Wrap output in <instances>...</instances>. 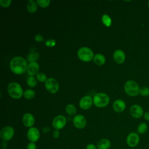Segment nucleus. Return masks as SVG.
<instances>
[{"label": "nucleus", "mask_w": 149, "mask_h": 149, "mask_svg": "<svg viewBox=\"0 0 149 149\" xmlns=\"http://www.w3.org/2000/svg\"><path fill=\"white\" fill-rule=\"evenodd\" d=\"M36 2L40 7L45 8L49 5L50 1L49 0H37Z\"/></svg>", "instance_id": "28"}, {"label": "nucleus", "mask_w": 149, "mask_h": 149, "mask_svg": "<svg viewBox=\"0 0 149 149\" xmlns=\"http://www.w3.org/2000/svg\"><path fill=\"white\" fill-rule=\"evenodd\" d=\"M27 9L30 13H34L37 9V2L34 1H29L27 4Z\"/></svg>", "instance_id": "20"}, {"label": "nucleus", "mask_w": 149, "mask_h": 149, "mask_svg": "<svg viewBox=\"0 0 149 149\" xmlns=\"http://www.w3.org/2000/svg\"><path fill=\"white\" fill-rule=\"evenodd\" d=\"M79 58L83 62H89L94 58V53L93 51L88 47H81L77 52Z\"/></svg>", "instance_id": "5"}, {"label": "nucleus", "mask_w": 149, "mask_h": 149, "mask_svg": "<svg viewBox=\"0 0 149 149\" xmlns=\"http://www.w3.org/2000/svg\"><path fill=\"white\" fill-rule=\"evenodd\" d=\"M35 40L36 41L41 42L43 40V37L40 34H37L35 36Z\"/></svg>", "instance_id": "34"}, {"label": "nucleus", "mask_w": 149, "mask_h": 149, "mask_svg": "<svg viewBox=\"0 0 149 149\" xmlns=\"http://www.w3.org/2000/svg\"><path fill=\"white\" fill-rule=\"evenodd\" d=\"M40 132L37 128L35 127H31L28 130L27 136L30 142L35 143L40 138Z\"/></svg>", "instance_id": "10"}, {"label": "nucleus", "mask_w": 149, "mask_h": 149, "mask_svg": "<svg viewBox=\"0 0 149 149\" xmlns=\"http://www.w3.org/2000/svg\"><path fill=\"white\" fill-rule=\"evenodd\" d=\"M143 116H144V118L145 120H147V121H149V111H147V112H146L144 115H143Z\"/></svg>", "instance_id": "37"}, {"label": "nucleus", "mask_w": 149, "mask_h": 149, "mask_svg": "<svg viewBox=\"0 0 149 149\" xmlns=\"http://www.w3.org/2000/svg\"><path fill=\"white\" fill-rule=\"evenodd\" d=\"M45 87L47 90L52 94L56 93L59 89V83L54 78H48L45 82Z\"/></svg>", "instance_id": "6"}, {"label": "nucleus", "mask_w": 149, "mask_h": 149, "mask_svg": "<svg viewBox=\"0 0 149 149\" xmlns=\"http://www.w3.org/2000/svg\"><path fill=\"white\" fill-rule=\"evenodd\" d=\"M39 69V64L37 62H30L27 66V72L30 76H33L38 73Z\"/></svg>", "instance_id": "14"}, {"label": "nucleus", "mask_w": 149, "mask_h": 149, "mask_svg": "<svg viewBox=\"0 0 149 149\" xmlns=\"http://www.w3.org/2000/svg\"><path fill=\"white\" fill-rule=\"evenodd\" d=\"M112 107L115 112L120 113L125 110L126 108V104L125 101L122 100H116L113 102Z\"/></svg>", "instance_id": "16"}, {"label": "nucleus", "mask_w": 149, "mask_h": 149, "mask_svg": "<svg viewBox=\"0 0 149 149\" xmlns=\"http://www.w3.org/2000/svg\"><path fill=\"white\" fill-rule=\"evenodd\" d=\"M9 95L13 98L19 99L23 95V90L19 84L16 82H12L8 86Z\"/></svg>", "instance_id": "2"}, {"label": "nucleus", "mask_w": 149, "mask_h": 149, "mask_svg": "<svg viewBox=\"0 0 149 149\" xmlns=\"http://www.w3.org/2000/svg\"><path fill=\"white\" fill-rule=\"evenodd\" d=\"M140 141V137L139 134L135 132L130 133L126 137V143L130 147H136Z\"/></svg>", "instance_id": "8"}, {"label": "nucleus", "mask_w": 149, "mask_h": 149, "mask_svg": "<svg viewBox=\"0 0 149 149\" xmlns=\"http://www.w3.org/2000/svg\"><path fill=\"white\" fill-rule=\"evenodd\" d=\"M38 58V53L36 51H32L28 55H27V61L30 62H36Z\"/></svg>", "instance_id": "23"}, {"label": "nucleus", "mask_w": 149, "mask_h": 149, "mask_svg": "<svg viewBox=\"0 0 149 149\" xmlns=\"http://www.w3.org/2000/svg\"><path fill=\"white\" fill-rule=\"evenodd\" d=\"M139 94L144 97L149 95V88L147 87H143L140 88Z\"/></svg>", "instance_id": "27"}, {"label": "nucleus", "mask_w": 149, "mask_h": 149, "mask_svg": "<svg viewBox=\"0 0 149 149\" xmlns=\"http://www.w3.org/2000/svg\"><path fill=\"white\" fill-rule=\"evenodd\" d=\"M23 95L26 99H33L35 96V92L31 89H28L24 91Z\"/></svg>", "instance_id": "24"}, {"label": "nucleus", "mask_w": 149, "mask_h": 149, "mask_svg": "<svg viewBox=\"0 0 149 149\" xmlns=\"http://www.w3.org/2000/svg\"><path fill=\"white\" fill-rule=\"evenodd\" d=\"M60 133L59 132V130L57 129H55L53 132H52V136L54 139H58L59 137Z\"/></svg>", "instance_id": "33"}, {"label": "nucleus", "mask_w": 149, "mask_h": 149, "mask_svg": "<svg viewBox=\"0 0 149 149\" xmlns=\"http://www.w3.org/2000/svg\"><path fill=\"white\" fill-rule=\"evenodd\" d=\"M37 146L35 143L30 142L27 146V149H36Z\"/></svg>", "instance_id": "32"}, {"label": "nucleus", "mask_w": 149, "mask_h": 149, "mask_svg": "<svg viewBox=\"0 0 149 149\" xmlns=\"http://www.w3.org/2000/svg\"><path fill=\"white\" fill-rule=\"evenodd\" d=\"M111 141L107 139H101L97 144L98 149H109L111 147Z\"/></svg>", "instance_id": "18"}, {"label": "nucleus", "mask_w": 149, "mask_h": 149, "mask_svg": "<svg viewBox=\"0 0 149 149\" xmlns=\"http://www.w3.org/2000/svg\"><path fill=\"white\" fill-rule=\"evenodd\" d=\"M130 113L133 118H140L143 115V109L139 105L134 104L130 107Z\"/></svg>", "instance_id": "12"}, {"label": "nucleus", "mask_w": 149, "mask_h": 149, "mask_svg": "<svg viewBox=\"0 0 149 149\" xmlns=\"http://www.w3.org/2000/svg\"><path fill=\"white\" fill-rule=\"evenodd\" d=\"M56 44V41L54 39H48L45 42V45L48 47H53Z\"/></svg>", "instance_id": "30"}, {"label": "nucleus", "mask_w": 149, "mask_h": 149, "mask_svg": "<svg viewBox=\"0 0 149 149\" xmlns=\"http://www.w3.org/2000/svg\"><path fill=\"white\" fill-rule=\"evenodd\" d=\"M102 21L104 24L107 27L111 26V25L112 24V20H111V17L106 14H105L102 16Z\"/></svg>", "instance_id": "25"}, {"label": "nucleus", "mask_w": 149, "mask_h": 149, "mask_svg": "<svg viewBox=\"0 0 149 149\" xmlns=\"http://www.w3.org/2000/svg\"><path fill=\"white\" fill-rule=\"evenodd\" d=\"M93 61L96 65L100 66L104 64L105 62V58L103 55L101 54H97L94 56Z\"/></svg>", "instance_id": "19"}, {"label": "nucleus", "mask_w": 149, "mask_h": 149, "mask_svg": "<svg viewBox=\"0 0 149 149\" xmlns=\"http://www.w3.org/2000/svg\"><path fill=\"white\" fill-rule=\"evenodd\" d=\"M73 122L74 126L77 129H83L86 125V119L81 115H76L73 119Z\"/></svg>", "instance_id": "11"}, {"label": "nucleus", "mask_w": 149, "mask_h": 149, "mask_svg": "<svg viewBox=\"0 0 149 149\" xmlns=\"http://www.w3.org/2000/svg\"><path fill=\"white\" fill-rule=\"evenodd\" d=\"M66 112L70 115H74L76 113V108L73 104H68L65 108Z\"/></svg>", "instance_id": "22"}, {"label": "nucleus", "mask_w": 149, "mask_h": 149, "mask_svg": "<svg viewBox=\"0 0 149 149\" xmlns=\"http://www.w3.org/2000/svg\"><path fill=\"white\" fill-rule=\"evenodd\" d=\"M1 147L2 149H5L7 148L8 147V143L6 141H3L1 144Z\"/></svg>", "instance_id": "36"}, {"label": "nucleus", "mask_w": 149, "mask_h": 149, "mask_svg": "<svg viewBox=\"0 0 149 149\" xmlns=\"http://www.w3.org/2000/svg\"><path fill=\"white\" fill-rule=\"evenodd\" d=\"M113 59L118 63H122L125 60V52L120 50H116L113 53Z\"/></svg>", "instance_id": "17"}, {"label": "nucleus", "mask_w": 149, "mask_h": 149, "mask_svg": "<svg viewBox=\"0 0 149 149\" xmlns=\"http://www.w3.org/2000/svg\"><path fill=\"white\" fill-rule=\"evenodd\" d=\"M93 104V100L91 97L86 95L81 98L80 101L79 105L80 107L83 109H89Z\"/></svg>", "instance_id": "13"}, {"label": "nucleus", "mask_w": 149, "mask_h": 149, "mask_svg": "<svg viewBox=\"0 0 149 149\" xmlns=\"http://www.w3.org/2000/svg\"><path fill=\"white\" fill-rule=\"evenodd\" d=\"M66 123L65 116L59 115L55 117L52 120V126L55 129L59 130L62 129Z\"/></svg>", "instance_id": "9"}, {"label": "nucleus", "mask_w": 149, "mask_h": 149, "mask_svg": "<svg viewBox=\"0 0 149 149\" xmlns=\"http://www.w3.org/2000/svg\"><path fill=\"white\" fill-rule=\"evenodd\" d=\"M109 102V96L102 93H97L94 95L93 97V102L94 104L99 108H102L106 107Z\"/></svg>", "instance_id": "3"}, {"label": "nucleus", "mask_w": 149, "mask_h": 149, "mask_svg": "<svg viewBox=\"0 0 149 149\" xmlns=\"http://www.w3.org/2000/svg\"><path fill=\"white\" fill-rule=\"evenodd\" d=\"M27 84L30 87H35L37 84V80L33 76H29L27 79Z\"/></svg>", "instance_id": "26"}, {"label": "nucleus", "mask_w": 149, "mask_h": 149, "mask_svg": "<svg viewBox=\"0 0 149 149\" xmlns=\"http://www.w3.org/2000/svg\"><path fill=\"white\" fill-rule=\"evenodd\" d=\"M49 130H50V129H49V127H44L43 128V129H42V131H43V132H44V133H47V132H48Z\"/></svg>", "instance_id": "38"}, {"label": "nucleus", "mask_w": 149, "mask_h": 149, "mask_svg": "<svg viewBox=\"0 0 149 149\" xmlns=\"http://www.w3.org/2000/svg\"><path fill=\"white\" fill-rule=\"evenodd\" d=\"M27 61L21 56H15L10 62V68L12 72L16 74L24 73L27 68Z\"/></svg>", "instance_id": "1"}, {"label": "nucleus", "mask_w": 149, "mask_h": 149, "mask_svg": "<svg viewBox=\"0 0 149 149\" xmlns=\"http://www.w3.org/2000/svg\"><path fill=\"white\" fill-rule=\"evenodd\" d=\"M124 89L125 93L130 96H136L139 94V86L133 80H129L125 84Z\"/></svg>", "instance_id": "4"}, {"label": "nucleus", "mask_w": 149, "mask_h": 149, "mask_svg": "<svg viewBox=\"0 0 149 149\" xmlns=\"http://www.w3.org/2000/svg\"><path fill=\"white\" fill-rule=\"evenodd\" d=\"M14 129L11 126H6L2 129L0 132L1 139L5 141H8L12 139L14 135Z\"/></svg>", "instance_id": "7"}, {"label": "nucleus", "mask_w": 149, "mask_h": 149, "mask_svg": "<svg viewBox=\"0 0 149 149\" xmlns=\"http://www.w3.org/2000/svg\"><path fill=\"white\" fill-rule=\"evenodd\" d=\"M36 77H37V80L41 82H45L47 80L46 75L44 73H42V72L38 73L37 74Z\"/></svg>", "instance_id": "29"}, {"label": "nucleus", "mask_w": 149, "mask_h": 149, "mask_svg": "<svg viewBox=\"0 0 149 149\" xmlns=\"http://www.w3.org/2000/svg\"><path fill=\"white\" fill-rule=\"evenodd\" d=\"M12 3L11 0H0V4L2 7H8Z\"/></svg>", "instance_id": "31"}, {"label": "nucleus", "mask_w": 149, "mask_h": 149, "mask_svg": "<svg viewBox=\"0 0 149 149\" xmlns=\"http://www.w3.org/2000/svg\"><path fill=\"white\" fill-rule=\"evenodd\" d=\"M86 149H97V147L93 144H88L86 146Z\"/></svg>", "instance_id": "35"}, {"label": "nucleus", "mask_w": 149, "mask_h": 149, "mask_svg": "<svg viewBox=\"0 0 149 149\" xmlns=\"http://www.w3.org/2000/svg\"><path fill=\"white\" fill-rule=\"evenodd\" d=\"M148 8H149V1H148Z\"/></svg>", "instance_id": "39"}, {"label": "nucleus", "mask_w": 149, "mask_h": 149, "mask_svg": "<svg viewBox=\"0 0 149 149\" xmlns=\"http://www.w3.org/2000/svg\"><path fill=\"white\" fill-rule=\"evenodd\" d=\"M148 129V126H147V125L146 123H141L139 125L137 128V132L139 134H144L147 130Z\"/></svg>", "instance_id": "21"}, {"label": "nucleus", "mask_w": 149, "mask_h": 149, "mask_svg": "<svg viewBox=\"0 0 149 149\" xmlns=\"http://www.w3.org/2000/svg\"><path fill=\"white\" fill-rule=\"evenodd\" d=\"M22 122L24 126L26 127H31L34 124L35 119L33 115L30 113H27L24 114L22 118Z\"/></svg>", "instance_id": "15"}]
</instances>
